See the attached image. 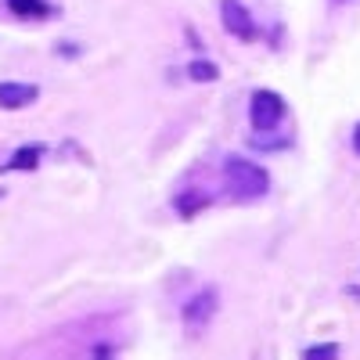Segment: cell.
Wrapping results in <instances>:
<instances>
[{"mask_svg": "<svg viewBox=\"0 0 360 360\" xmlns=\"http://www.w3.org/2000/svg\"><path fill=\"white\" fill-rule=\"evenodd\" d=\"M8 11L18 18H47L54 15V4H47V0H8Z\"/></svg>", "mask_w": 360, "mask_h": 360, "instance_id": "6", "label": "cell"}, {"mask_svg": "<svg viewBox=\"0 0 360 360\" xmlns=\"http://www.w3.org/2000/svg\"><path fill=\"white\" fill-rule=\"evenodd\" d=\"M188 76H191L195 83H213L220 72H217V65H213V62H205V58H195V62L188 65Z\"/></svg>", "mask_w": 360, "mask_h": 360, "instance_id": "8", "label": "cell"}, {"mask_svg": "<svg viewBox=\"0 0 360 360\" xmlns=\"http://www.w3.org/2000/svg\"><path fill=\"white\" fill-rule=\"evenodd\" d=\"M40 98V90L33 83H0V108H25V105H33Z\"/></svg>", "mask_w": 360, "mask_h": 360, "instance_id": "5", "label": "cell"}, {"mask_svg": "<svg viewBox=\"0 0 360 360\" xmlns=\"http://www.w3.org/2000/svg\"><path fill=\"white\" fill-rule=\"evenodd\" d=\"M220 18H224V29L231 37L256 40V22H252V15L242 0H220Z\"/></svg>", "mask_w": 360, "mask_h": 360, "instance_id": "3", "label": "cell"}, {"mask_svg": "<svg viewBox=\"0 0 360 360\" xmlns=\"http://www.w3.org/2000/svg\"><path fill=\"white\" fill-rule=\"evenodd\" d=\"M303 356H310V360H317V356H339V346H310V349H303Z\"/></svg>", "mask_w": 360, "mask_h": 360, "instance_id": "10", "label": "cell"}, {"mask_svg": "<svg viewBox=\"0 0 360 360\" xmlns=\"http://www.w3.org/2000/svg\"><path fill=\"white\" fill-rule=\"evenodd\" d=\"M353 152H356V155H360V123H356V127H353Z\"/></svg>", "mask_w": 360, "mask_h": 360, "instance_id": "11", "label": "cell"}, {"mask_svg": "<svg viewBox=\"0 0 360 360\" xmlns=\"http://www.w3.org/2000/svg\"><path fill=\"white\" fill-rule=\"evenodd\" d=\"M205 202H209V198H202V195H180V198H176V213H180V217H191L195 209H202Z\"/></svg>", "mask_w": 360, "mask_h": 360, "instance_id": "9", "label": "cell"}, {"mask_svg": "<svg viewBox=\"0 0 360 360\" xmlns=\"http://www.w3.org/2000/svg\"><path fill=\"white\" fill-rule=\"evenodd\" d=\"M285 115H288V105L281 94H274V90H256L252 101H249V119H252V127L259 134L266 130H278L285 123Z\"/></svg>", "mask_w": 360, "mask_h": 360, "instance_id": "2", "label": "cell"}, {"mask_svg": "<svg viewBox=\"0 0 360 360\" xmlns=\"http://www.w3.org/2000/svg\"><path fill=\"white\" fill-rule=\"evenodd\" d=\"M217 303H220V295H217V288H202L191 303L184 307V321H188V328L191 332H198L202 324H209L213 321V314H217Z\"/></svg>", "mask_w": 360, "mask_h": 360, "instance_id": "4", "label": "cell"}, {"mask_svg": "<svg viewBox=\"0 0 360 360\" xmlns=\"http://www.w3.org/2000/svg\"><path fill=\"white\" fill-rule=\"evenodd\" d=\"M224 188L234 202H256L266 195L270 188V176L263 166H256L245 155H227L224 159Z\"/></svg>", "mask_w": 360, "mask_h": 360, "instance_id": "1", "label": "cell"}, {"mask_svg": "<svg viewBox=\"0 0 360 360\" xmlns=\"http://www.w3.org/2000/svg\"><path fill=\"white\" fill-rule=\"evenodd\" d=\"M40 155H44V148L40 144H25V148H18V152L11 155V162H8V169H37V162H40Z\"/></svg>", "mask_w": 360, "mask_h": 360, "instance_id": "7", "label": "cell"}, {"mask_svg": "<svg viewBox=\"0 0 360 360\" xmlns=\"http://www.w3.org/2000/svg\"><path fill=\"white\" fill-rule=\"evenodd\" d=\"M339 4H349V0H339Z\"/></svg>", "mask_w": 360, "mask_h": 360, "instance_id": "12", "label": "cell"}]
</instances>
